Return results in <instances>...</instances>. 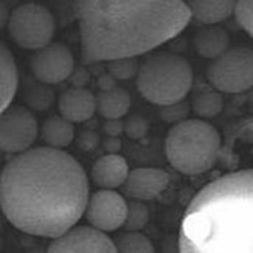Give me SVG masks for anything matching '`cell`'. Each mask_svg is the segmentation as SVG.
<instances>
[{
  "instance_id": "6da1fadb",
  "label": "cell",
  "mask_w": 253,
  "mask_h": 253,
  "mask_svg": "<svg viewBox=\"0 0 253 253\" xmlns=\"http://www.w3.org/2000/svg\"><path fill=\"white\" fill-rule=\"evenodd\" d=\"M89 180L72 155L40 146L15 155L0 172V209L18 230L56 238L84 215Z\"/></svg>"
},
{
  "instance_id": "7a4b0ae2",
  "label": "cell",
  "mask_w": 253,
  "mask_h": 253,
  "mask_svg": "<svg viewBox=\"0 0 253 253\" xmlns=\"http://www.w3.org/2000/svg\"><path fill=\"white\" fill-rule=\"evenodd\" d=\"M82 58H135L179 36L191 21L184 0H78Z\"/></svg>"
},
{
  "instance_id": "3957f363",
  "label": "cell",
  "mask_w": 253,
  "mask_h": 253,
  "mask_svg": "<svg viewBox=\"0 0 253 253\" xmlns=\"http://www.w3.org/2000/svg\"><path fill=\"white\" fill-rule=\"evenodd\" d=\"M179 253H253V168L221 176L192 198Z\"/></svg>"
},
{
  "instance_id": "277c9868",
  "label": "cell",
  "mask_w": 253,
  "mask_h": 253,
  "mask_svg": "<svg viewBox=\"0 0 253 253\" xmlns=\"http://www.w3.org/2000/svg\"><path fill=\"white\" fill-rule=\"evenodd\" d=\"M221 145V134L211 124L201 118L183 119L167 134L166 156L173 169L197 176L215 166Z\"/></svg>"
},
{
  "instance_id": "5b68a950",
  "label": "cell",
  "mask_w": 253,
  "mask_h": 253,
  "mask_svg": "<svg viewBox=\"0 0 253 253\" xmlns=\"http://www.w3.org/2000/svg\"><path fill=\"white\" fill-rule=\"evenodd\" d=\"M135 80L138 91L148 102L166 107L186 99L194 83V72L184 57L156 52L138 64Z\"/></svg>"
},
{
  "instance_id": "8992f818",
  "label": "cell",
  "mask_w": 253,
  "mask_h": 253,
  "mask_svg": "<svg viewBox=\"0 0 253 253\" xmlns=\"http://www.w3.org/2000/svg\"><path fill=\"white\" fill-rule=\"evenodd\" d=\"M7 27L18 46L36 52L52 42L56 33V21L45 5L25 3L11 12Z\"/></svg>"
},
{
  "instance_id": "52a82bcc",
  "label": "cell",
  "mask_w": 253,
  "mask_h": 253,
  "mask_svg": "<svg viewBox=\"0 0 253 253\" xmlns=\"http://www.w3.org/2000/svg\"><path fill=\"white\" fill-rule=\"evenodd\" d=\"M207 80L221 93H241L253 87V49L227 47L207 67Z\"/></svg>"
},
{
  "instance_id": "ba28073f",
  "label": "cell",
  "mask_w": 253,
  "mask_h": 253,
  "mask_svg": "<svg viewBox=\"0 0 253 253\" xmlns=\"http://www.w3.org/2000/svg\"><path fill=\"white\" fill-rule=\"evenodd\" d=\"M38 134L36 115L27 107L10 104L0 111V152L19 155L33 148Z\"/></svg>"
},
{
  "instance_id": "9c48e42d",
  "label": "cell",
  "mask_w": 253,
  "mask_h": 253,
  "mask_svg": "<svg viewBox=\"0 0 253 253\" xmlns=\"http://www.w3.org/2000/svg\"><path fill=\"white\" fill-rule=\"evenodd\" d=\"M127 214V202L115 190H103L89 194L84 217L89 226L103 233H111L124 226Z\"/></svg>"
},
{
  "instance_id": "30bf717a",
  "label": "cell",
  "mask_w": 253,
  "mask_h": 253,
  "mask_svg": "<svg viewBox=\"0 0 253 253\" xmlns=\"http://www.w3.org/2000/svg\"><path fill=\"white\" fill-rule=\"evenodd\" d=\"M30 68L40 83L56 85L72 76L75 58L65 45L50 42L46 46L36 50L31 57Z\"/></svg>"
},
{
  "instance_id": "8fae6325",
  "label": "cell",
  "mask_w": 253,
  "mask_h": 253,
  "mask_svg": "<svg viewBox=\"0 0 253 253\" xmlns=\"http://www.w3.org/2000/svg\"><path fill=\"white\" fill-rule=\"evenodd\" d=\"M46 253H117L113 238L92 226H73L53 238Z\"/></svg>"
},
{
  "instance_id": "7c38bea8",
  "label": "cell",
  "mask_w": 253,
  "mask_h": 253,
  "mask_svg": "<svg viewBox=\"0 0 253 253\" xmlns=\"http://www.w3.org/2000/svg\"><path fill=\"white\" fill-rule=\"evenodd\" d=\"M169 175L156 167H140L129 170L122 190L131 201H152L166 191L169 184Z\"/></svg>"
},
{
  "instance_id": "4fadbf2b",
  "label": "cell",
  "mask_w": 253,
  "mask_h": 253,
  "mask_svg": "<svg viewBox=\"0 0 253 253\" xmlns=\"http://www.w3.org/2000/svg\"><path fill=\"white\" fill-rule=\"evenodd\" d=\"M57 107L60 115L72 124H83L96 113V96L84 87H71L60 95Z\"/></svg>"
},
{
  "instance_id": "5bb4252c",
  "label": "cell",
  "mask_w": 253,
  "mask_h": 253,
  "mask_svg": "<svg viewBox=\"0 0 253 253\" xmlns=\"http://www.w3.org/2000/svg\"><path fill=\"white\" fill-rule=\"evenodd\" d=\"M129 170V164L124 156L118 153H107L93 163L91 179L99 188L117 190L124 186Z\"/></svg>"
},
{
  "instance_id": "9a60e30c",
  "label": "cell",
  "mask_w": 253,
  "mask_h": 253,
  "mask_svg": "<svg viewBox=\"0 0 253 253\" xmlns=\"http://www.w3.org/2000/svg\"><path fill=\"white\" fill-rule=\"evenodd\" d=\"M187 8L202 25H218L234 14L236 0H184Z\"/></svg>"
},
{
  "instance_id": "2e32d148",
  "label": "cell",
  "mask_w": 253,
  "mask_h": 253,
  "mask_svg": "<svg viewBox=\"0 0 253 253\" xmlns=\"http://www.w3.org/2000/svg\"><path fill=\"white\" fill-rule=\"evenodd\" d=\"M229 34L218 25H205L194 37V46L199 56L214 60L229 47Z\"/></svg>"
},
{
  "instance_id": "e0dca14e",
  "label": "cell",
  "mask_w": 253,
  "mask_h": 253,
  "mask_svg": "<svg viewBox=\"0 0 253 253\" xmlns=\"http://www.w3.org/2000/svg\"><path fill=\"white\" fill-rule=\"evenodd\" d=\"M16 89L18 68L15 58L8 46L3 41H0V111L12 103Z\"/></svg>"
},
{
  "instance_id": "ac0fdd59",
  "label": "cell",
  "mask_w": 253,
  "mask_h": 253,
  "mask_svg": "<svg viewBox=\"0 0 253 253\" xmlns=\"http://www.w3.org/2000/svg\"><path fill=\"white\" fill-rule=\"evenodd\" d=\"M131 106L129 92L119 87L106 88L96 95V111L104 119H122Z\"/></svg>"
},
{
  "instance_id": "d6986e66",
  "label": "cell",
  "mask_w": 253,
  "mask_h": 253,
  "mask_svg": "<svg viewBox=\"0 0 253 253\" xmlns=\"http://www.w3.org/2000/svg\"><path fill=\"white\" fill-rule=\"evenodd\" d=\"M40 134L46 146L65 149L75 140V124L61 115H53L45 119L40 129Z\"/></svg>"
},
{
  "instance_id": "ffe728a7",
  "label": "cell",
  "mask_w": 253,
  "mask_h": 253,
  "mask_svg": "<svg viewBox=\"0 0 253 253\" xmlns=\"http://www.w3.org/2000/svg\"><path fill=\"white\" fill-rule=\"evenodd\" d=\"M191 109L201 119L214 118L219 115L223 109L222 95L211 85L202 88L194 95Z\"/></svg>"
},
{
  "instance_id": "44dd1931",
  "label": "cell",
  "mask_w": 253,
  "mask_h": 253,
  "mask_svg": "<svg viewBox=\"0 0 253 253\" xmlns=\"http://www.w3.org/2000/svg\"><path fill=\"white\" fill-rule=\"evenodd\" d=\"M117 253H155L149 238L141 232H126L114 241Z\"/></svg>"
},
{
  "instance_id": "7402d4cb",
  "label": "cell",
  "mask_w": 253,
  "mask_h": 253,
  "mask_svg": "<svg viewBox=\"0 0 253 253\" xmlns=\"http://www.w3.org/2000/svg\"><path fill=\"white\" fill-rule=\"evenodd\" d=\"M148 222H149V209L144 202H127V214L124 223L126 232H141Z\"/></svg>"
},
{
  "instance_id": "603a6c76",
  "label": "cell",
  "mask_w": 253,
  "mask_h": 253,
  "mask_svg": "<svg viewBox=\"0 0 253 253\" xmlns=\"http://www.w3.org/2000/svg\"><path fill=\"white\" fill-rule=\"evenodd\" d=\"M233 15L240 27L253 38V0H236Z\"/></svg>"
},
{
  "instance_id": "cb8c5ba5",
  "label": "cell",
  "mask_w": 253,
  "mask_h": 253,
  "mask_svg": "<svg viewBox=\"0 0 253 253\" xmlns=\"http://www.w3.org/2000/svg\"><path fill=\"white\" fill-rule=\"evenodd\" d=\"M138 69V64L134 58H119L109 61V71L114 78L117 79H130L134 76Z\"/></svg>"
},
{
  "instance_id": "d4e9b609",
  "label": "cell",
  "mask_w": 253,
  "mask_h": 253,
  "mask_svg": "<svg viewBox=\"0 0 253 253\" xmlns=\"http://www.w3.org/2000/svg\"><path fill=\"white\" fill-rule=\"evenodd\" d=\"M125 133L130 135V138H141L148 130V124L141 117H133L129 118L124 124Z\"/></svg>"
},
{
  "instance_id": "484cf974",
  "label": "cell",
  "mask_w": 253,
  "mask_h": 253,
  "mask_svg": "<svg viewBox=\"0 0 253 253\" xmlns=\"http://www.w3.org/2000/svg\"><path fill=\"white\" fill-rule=\"evenodd\" d=\"M161 109H163V115H166L163 118L166 121H176V124L186 118L187 113H188V106L184 103V100L161 107Z\"/></svg>"
},
{
  "instance_id": "4316f807",
  "label": "cell",
  "mask_w": 253,
  "mask_h": 253,
  "mask_svg": "<svg viewBox=\"0 0 253 253\" xmlns=\"http://www.w3.org/2000/svg\"><path fill=\"white\" fill-rule=\"evenodd\" d=\"M106 126L104 131L107 133L109 137H118L124 131V124L121 122V119H106Z\"/></svg>"
},
{
  "instance_id": "83f0119b",
  "label": "cell",
  "mask_w": 253,
  "mask_h": 253,
  "mask_svg": "<svg viewBox=\"0 0 253 253\" xmlns=\"http://www.w3.org/2000/svg\"><path fill=\"white\" fill-rule=\"evenodd\" d=\"M8 18H10L8 10H7V7L4 5V3L0 0V29H3V27L7 25Z\"/></svg>"
},
{
  "instance_id": "f1b7e54d",
  "label": "cell",
  "mask_w": 253,
  "mask_h": 253,
  "mask_svg": "<svg viewBox=\"0 0 253 253\" xmlns=\"http://www.w3.org/2000/svg\"><path fill=\"white\" fill-rule=\"evenodd\" d=\"M0 172H1V170H0Z\"/></svg>"
}]
</instances>
